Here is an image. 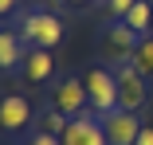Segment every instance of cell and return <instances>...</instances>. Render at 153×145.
<instances>
[{"label": "cell", "instance_id": "obj_18", "mask_svg": "<svg viewBox=\"0 0 153 145\" xmlns=\"http://www.w3.org/2000/svg\"><path fill=\"white\" fill-rule=\"evenodd\" d=\"M67 4H75V8H82V4H90V0H67Z\"/></svg>", "mask_w": 153, "mask_h": 145}, {"label": "cell", "instance_id": "obj_5", "mask_svg": "<svg viewBox=\"0 0 153 145\" xmlns=\"http://www.w3.org/2000/svg\"><path fill=\"white\" fill-rule=\"evenodd\" d=\"M137 43H141V36L134 32L126 20H118L114 27H106V36H102V47L114 55V59H122V63H130V59H134Z\"/></svg>", "mask_w": 153, "mask_h": 145}, {"label": "cell", "instance_id": "obj_16", "mask_svg": "<svg viewBox=\"0 0 153 145\" xmlns=\"http://www.w3.org/2000/svg\"><path fill=\"white\" fill-rule=\"evenodd\" d=\"M134 145H153V126H141V133H137Z\"/></svg>", "mask_w": 153, "mask_h": 145}, {"label": "cell", "instance_id": "obj_17", "mask_svg": "<svg viewBox=\"0 0 153 145\" xmlns=\"http://www.w3.org/2000/svg\"><path fill=\"white\" fill-rule=\"evenodd\" d=\"M16 8V0H0V12H12Z\"/></svg>", "mask_w": 153, "mask_h": 145}, {"label": "cell", "instance_id": "obj_12", "mask_svg": "<svg viewBox=\"0 0 153 145\" xmlns=\"http://www.w3.org/2000/svg\"><path fill=\"white\" fill-rule=\"evenodd\" d=\"M145 78H153V39L149 36H141V43H137V51H134V59H130Z\"/></svg>", "mask_w": 153, "mask_h": 145}, {"label": "cell", "instance_id": "obj_9", "mask_svg": "<svg viewBox=\"0 0 153 145\" xmlns=\"http://www.w3.org/2000/svg\"><path fill=\"white\" fill-rule=\"evenodd\" d=\"M51 71H55V55H47L43 47H32V51L24 55V75L32 78V82H47Z\"/></svg>", "mask_w": 153, "mask_h": 145}, {"label": "cell", "instance_id": "obj_6", "mask_svg": "<svg viewBox=\"0 0 153 145\" xmlns=\"http://www.w3.org/2000/svg\"><path fill=\"white\" fill-rule=\"evenodd\" d=\"M86 102H90V94H86V78H63V82L55 86V110H63L67 118H79Z\"/></svg>", "mask_w": 153, "mask_h": 145}, {"label": "cell", "instance_id": "obj_2", "mask_svg": "<svg viewBox=\"0 0 153 145\" xmlns=\"http://www.w3.org/2000/svg\"><path fill=\"white\" fill-rule=\"evenodd\" d=\"M118 110H141L149 102V78L134 67V63H118Z\"/></svg>", "mask_w": 153, "mask_h": 145}, {"label": "cell", "instance_id": "obj_15", "mask_svg": "<svg viewBox=\"0 0 153 145\" xmlns=\"http://www.w3.org/2000/svg\"><path fill=\"white\" fill-rule=\"evenodd\" d=\"M27 145H63V141H59L55 133H47V129H43V133H36V137L27 141Z\"/></svg>", "mask_w": 153, "mask_h": 145}, {"label": "cell", "instance_id": "obj_7", "mask_svg": "<svg viewBox=\"0 0 153 145\" xmlns=\"http://www.w3.org/2000/svg\"><path fill=\"white\" fill-rule=\"evenodd\" d=\"M59 141H63V145H110L106 126H102V122H94V118H71L67 133L59 137Z\"/></svg>", "mask_w": 153, "mask_h": 145}, {"label": "cell", "instance_id": "obj_11", "mask_svg": "<svg viewBox=\"0 0 153 145\" xmlns=\"http://www.w3.org/2000/svg\"><path fill=\"white\" fill-rule=\"evenodd\" d=\"M122 20H126L137 36H149V27H153V0H137V4L122 16Z\"/></svg>", "mask_w": 153, "mask_h": 145}, {"label": "cell", "instance_id": "obj_3", "mask_svg": "<svg viewBox=\"0 0 153 145\" xmlns=\"http://www.w3.org/2000/svg\"><path fill=\"white\" fill-rule=\"evenodd\" d=\"M86 94H90V106H94L98 114L118 110V75L106 71V67H94L86 75Z\"/></svg>", "mask_w": 153, "mask_h": 145}, {"label": "cell", "instance_id": "obj_4", "mask_svg": "<svg viewBox=\"0 0 153 145\" xmlns=\"http://www.w3.org/2000/svg\"><path fill=\"white\" fill-rule=\"evenodd\" d=\"M102 126H106L110 145H134L137 133H141V122H137L134 110H110V114H102Z\"/></svg>", "mask_w": 153, "mask_h": 145}, {"label": "cell", "instance_id": "obj_13", "mask_svg": "<svg viewBox=\"0 0 153 145\" xmlns=\"http://www.w3.org/2000/svg\"><path fill=\"white\" fill-rule=\"evenodd\" d=\"M67 126H71V118H67L63 110H55V106H51V114L43 118V129H47V133H55V137H63V133H67Z\"/></svg>", "mask_w": 153, "mask_h": 145}, {"label": "cell", "instance_id": "obj_14", "mask_svg": "<svg viewBox=\"0 0 153 145\" xmlns=\"http://www.w3.org/2000/svg\"><path fill=\"white\" fill-rule=\"evenodd\" d=\"M134 4H137V0H106V8H110V16H118V20L126 16V12H130Z\"/></svg>", "mask_w": 153, "mask_h": 145}, {"label": "cell", "instance_id": "obj_1", "mask_svg": "<svg viewBox=\"0 0 153 145\" xmlns=\"http://www.w3.org/2000/svg\"><path fill=\"white\" fill-rule=\"evenodd\" d=\"M20 36H24L27 47H43V51H51V47L63 43V20H59L55 12H32V16H24Z\"/></svg>", "mask_w": 153, "mask_h": 145}, {"label": "cell", "instance_id": "obj_8", "mask_svg": "<svg viewBox=\"0 0 153 145\" xmlns=\"http://www.w3.org/2000/svg\"><path fill=\"white\" fill-rule=\"evenodd\" d=\"M27 122H32V106H27L24 94H8L0 102V126L4 129H24Z\"/></svg>", "mask_w": 153, "mask_h": 145}, {"label": "cell", "instance_id": "obj_10", "mask_svg": "<svg viewBox=\"0 0 153 145\" xmlns=\"http://www.w3.org/2000/svg\"><path fill=\"white\" fill-rule=\"evenodd\" d=\"M24 59V36L20 32H0V67H16Z\"/></svg>", "mask_w": 153, "mask_h": 145}]
</instances>
